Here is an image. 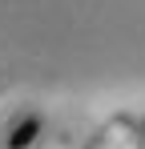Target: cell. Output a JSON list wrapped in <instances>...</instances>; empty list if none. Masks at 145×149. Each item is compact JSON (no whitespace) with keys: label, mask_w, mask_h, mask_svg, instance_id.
I'll use <instances>...</instances> for the list:
<instances>
[{"label":"cell","mask_w":145,"mask_h":149,"mask_svg":"<svg viewBox=\"0 0 145 149\" xmlns=\"http://www.w3.org/2000/svg\"><path fill=\"white\" fill-rule=\"evenodd\" d=\"M137 121H141V113L117 109V113H109V117L85 137L81 149H133V141H137Z\"/></svg>","instance_id":"1"},{"label":"cell","mask_w":145,"mask_h":149,"mask_svg":"<svg viewBox=\"0 0 145 149\" xmlns=\"http://www.w3.org/2000/svg\"><path fill=\"white\" fill-rule=\"evenodd\" d=\"M133 149H145V113H141V121H137V141H133Z\"/></svg>","instance_id":"2"}]
</instances>
